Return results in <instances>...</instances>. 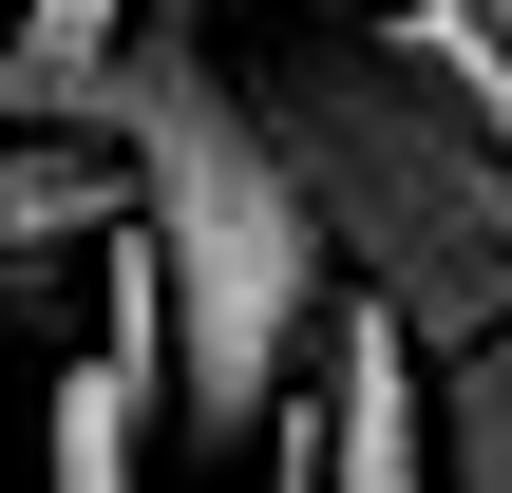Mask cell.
<instances>
[{
    "mask_svg": "<svg viewBox=\"0 0 512 493\" xmlns=\"http://www.w3.org/2000/svg\"><path fill=\"white\" fill-rule=\"evenodd\" d=\"M437 493H512V323L437 361Z\"/></svg>",
    "mask_w": 512,
    "mask_h": 493,
    "instance_id": "5b68a950",
    "label": "cell"
},
{
    "mask_svg": "<svg viewBox=\"0 0 512 493\" xmlns=\"http://www.w3.org/2000/svg\"><path fill=\"white\" fill-rule=\"evenodd\" d=\"M114 152H133V247L171 285V437L190 456H266L323 399L342 342V266L323 209L247 95V57H209V19H152L114 57Z\"/></svg>",
    "mask_w": 512,
    "mask_h": 493,
    "instance_id": "6da1fadb",
    "label": "cell"
},
{
    "mask_svg": "<svg viewBox=\"0 0 512 493\" xmlns=\"http://www.w3.org/2000/svg\"><path fill=\"white\" fill-rule=\"evenodd\" d=\"M342 304H380L418 361H475L512 323V133L494 95L418 38V19H304L285 57H247Z\"/></svg>",
    "mask_w": 512,
    "mask_h": 493,
    "instance_id": "7a4b0ae2",
    "label": "cell"
},
{
    "mask_svg": "<svg viewBox=\"0 0 512 493\" xmlns=\"http://www.w3.org/2000/svg\"><path fill=\"white\" fill-rule=\"evenodd\" d=\"M399 19H418V38H437V57L494 95V133H512V0H399Z\"/></svg>",
    "mask_w": 512,
    "mask_h": 493,
    "instance_id": "8992f818",
    "label": "cell"
},
{
    "mask_svg": "<svg viewBox=\"0 0 512 493\" xmlns=\"http://www.w3.org/2000/svg\"><path fill=\"white\" fill-rule=\"evenodd\" d=\"M323 493H437V361L380 304H342L323 342Z\"/></svg>",
    "mask_w": 512,
    "mask_h": 493,
    "instance_id": "3957f363",
    "label": "cell"
},
{
    "mask_svg": "<svg viewBox=\"0 0 512 493\" xmlns=\"http://www.w3.org/2000/svg\"><path fill=\"white\" fill-rule=\"evenodd\" d=\"M133 247V152H0V304H57V266Z\"/></svg>",
    "mask_w": 512,
    "mask_h": 493,
    "instance_id": "277c9868",
    "label": "cell"
}]
</instances>
